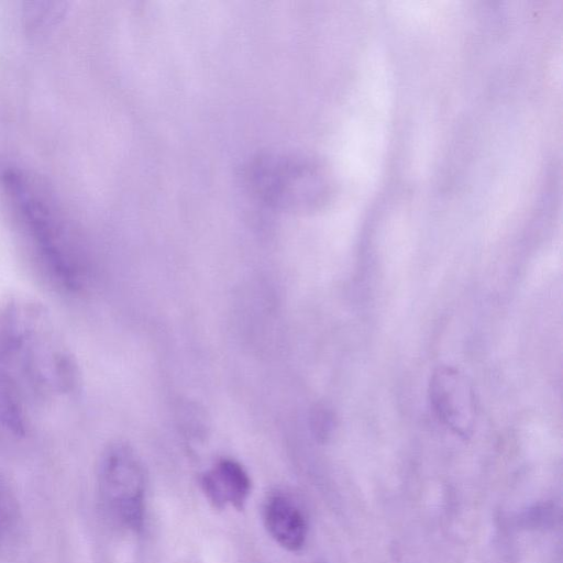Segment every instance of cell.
Returning <instances> with one entry per match:
<instances>
[{
  "instance_id": "obj_1",
  "label": "cell",
  "mask_w": 563,
  "mask_h": 563,
  "mask_svg": "<svg viewBox=\"0 0 563 563\" xmlns=\"http://www.w3.org/2000/svg\"><path fill=\"white\" fill-rule=\"evenodd\" d=\"M77 360L49 310L25 295L0 300V442L30 437L45 410L79 389Z\"/></svg>"
},
{
  "instance_id": "obj_2",
  "label": "cell",
  "mask_w": 563,
  "mask_h": 563,
  "mask_svg": "<svg viewBox=\"0 0 563 563\" xmlns=\"http://www.w3.org/2000/svg\"><path fill=\"white\" fill-rule=\"evenodd\" d=\"M3 180L38 274L62 292L80 291L87 279L86 261L67 219L45 190L25 174L8 169Z\"/></svg>"
},
{
  "instance_id": "obj_3",
  "label": "cell",
  "mask_w": 563,
  "mask_h": 563,
  "mask_svg": "<svg viewBox=\"0 0 563 563\" xmlns=\"http://www.w3.org/2000/svg\"><path fill=\"white\" fill-rule=\"evenodd\" d=\"M101 499L110 515L137 531L144 521L145 474L136 452L126 443L109 444L98 463Z\"/></svg>"
},
{
  "instance_id": "obj_4",
  "label": "cell",
  "mask_w": 563,
  "mask_h": 563,
  "mask_svg": "<svg viewBox=\"0 0 563 563\" xmlns=\"http://www.w3.org/2000/svg\"><path fill=\"white\" fill-rule=\"evenodd\" d=\"M250 185L267 202L280 207H309L324 190L322 174L308 161L266 155L249 169Z\"/></svg>"
},
{
  "instance_id": "obj_5",
  "label": "cell",
  "mask_w": 563,
  "mask_h": 563,
  "mask_svg": "<svg viewBox=\"0 0 563 563\" xmlns=\"http://www.w3.org/2000/svg\"><path fill=\"white\" fill-rule=\"evenodd\" d=\"M429 400L437 418L454 433L468 437L476 422V399L468 378L451 366H439L431 374Z\"/></svg>"
},
{
  "instance_id": "obj_6",
  "label": "cell",
  "mask_w": 563,
  "mask_h": 563,
  "mask_svg": "<svg viewBox=\"0 0 563 563\" xmlns=\"http://www.w3.org/2000/svg\"><path fill=\"white\" fill-rule=\"evenodd\" d=\"M201 486L214 507L240 510L250 495L251 481L240 463L223 459L202 476Z\"/></svg>"
},
{
  "instance_id": "obj_7",
  "label": "cell",
  "mask_w": 563,
  "mask_h": 563,
  "mask_svg": "<svg viewBox=\"0 0 563 563\" xmlns=\"http://www.w3.org/2000/svg\"><path fill=\"white\" fill-rule=\"evenodd\" d=\"M265 527L269 536L289 551L300 550L307 537V523L300 509L287 497L275 495L264 509Z\"/></svg>"
},
{
  "instance_id": "obj_8",
  "label": "cell",
  "mask_w": 563,
  "mask_h": 563,
  "mask_svg": "<svg viewBox=\"0 0 563 563\" xmlns=\"http://www.w3.org/2000/svg\"><path fill=\"white\" fill-rule=\"evenodd\" d=\"M310 421L312 433L321 442L327 441L334 431V412L323 404L316 405L311 410Z\"/></svg>"
},
{
  "instance_id": "obj_9",
  "label": "cell",
  "mask_w": 563,
  "mask_h": 563,
  "mask_svg": "<svg viewBox=\"0 0 563 563\" xmlns=\"http://www.w3.org/2000/svg\"><path fill=\"white\" fill-rule=\"evenodd\" d=\"M5 517L7 515L2 510H0V526Z\"/></svg>"
}]
</instances>
